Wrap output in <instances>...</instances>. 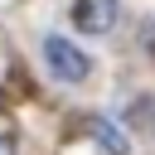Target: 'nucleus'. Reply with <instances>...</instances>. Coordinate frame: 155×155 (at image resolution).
<instances>
[{
  "label": "nucleus",
  "instance_id": "f257e3e1",
  "mask_svg": "<svg viewBox=\"0 0 155 155\" xmlns=\"http://www.w3.org/2000/svg\"><path fill=\"white\" fill-rule=\"evenodd\" d=\"M44 63H48V73H53L58 82H82V78L92 73V58H87L68 34H48V39H44Z\"/></svg>",
  "mask_w": 155,
  "mask_h": 155
},
{
  "label": "nucleus",
  "instance_id": "f03ea898",
  "mask_svg": "<svg viewBox=\"0 0 155 155\" xmlns=\"http://www.w3.org/2000/svg\"><path fill=\"white\" fill-rule=\"evenodd\" d=\"M73 24H78V34H107L116 24V0H78Z\"/></svg>",
  "mask_w": 155,
  "mask_h": 155
},
{
  "label": "nucleus",
  "instance_id": "7ed1b4c3",
  "mask_svg": "<svg viewBox=\"0 0 155 155\" xmlns=\"http://www.w3.org/2000/svg\"><path fill=\"white\" fill-rule=\"evenodd\" d=\"M0 155H10V140H5V136H0Z\"/></svg>",
  "mask_w": 155,
  "mask_h": 155
}]
</instances>
